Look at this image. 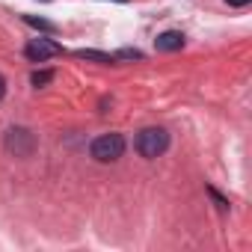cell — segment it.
Returning <instances> with one entry per match:
<instances>
[{
    "instance_id": "obj_8",
    "label": "cell",
    "mask_w": 252,
    "mask_h": 252,
    "mask_svg": "<svg viewBox=\"0 0 252 252\" xmlns=\"http://www.w3.org/2000/svg\"><path fill=\"white\" fill-rule=\"evenodd\" d=\"M51 80H54V68H42V71H33V74H30V83H33L36 89H39V86H48Z\"/></svg>"
},
{
    "instance_id": "obj_3",
    "label": "cell",
    "mask_w": 252,
    "mask_h": 252,
    "mask_svg": "<svg viewBox=\"0 0 252 252\" xmlns=\"http://www.w3.org/2000/svg\"><path fill=\"white\" fill-rule=\"evenodd\" d=\"M3 146H6V152L15 155V158H30V155L36 152L39 140H36V134H33L30 128H9Z\"/></svg>"
},
{
    "instance_id": "obj_13",
    "label": "cell",
    "mask_w": 252,
    "mask_h": 252,
    "mask_svg": "<svg viewBox=\"0 0 252 252\" xmlns=\"http://www.w3.org/2000/svg\"><path fill=\"white\" fill-rule=\"evenodd\" d=\"M116 3H128V0H116Z\"/></svg>"
},
{
    "instance_id": "obj_9",
    "label": "cell",
    "mask_w": 252,
    "mask_h": 252,
    "mask_svg": "<svg viewBox=\"0 0 252 252\" xmlns=\"http://www.w3.org/2000/svg\"><path fill=\"white\" fill-rule=\"evenodd\" d=\"M113 60H143V51H137V48H122L119 54H113Z\"/></svg>"
},
{
    "instance_id": "obj_7",
    "label": "cell",
    "mask_w": 252,
    "mask_h": 252,
    "mask_svg": "<svg viewBox=\"0 0 252 252\" xmlns=\"http://www.w3.org/2000/svg\"><path fill=\"white\" fill-rule=\"evenodd\" d=\"M24 24H27V27H36V30H45V33H57V24H54V21L36 18V15H24Z\"/></svg>"
},
{
    "instance_id": "obj_2",
    "label": "cell",
    "mask_w": 252,
    "mask_h": 252,
    "mask_svg": "<svg viewBox=\"0 0 252 252\" xmlns=\"http://www.w3.org/2000/svg\"><path fill=\"white\" fill-rule=\"evenodd\" d=\"M89 155L98 163H113V160H119L125 155V137L122 134H101V137L92 140Z\"/></svg>"
},
{
    "instance_id": "obj_6",
    "label": "cell",
    "mask_w": 252,
    "mask_h": 252,
    "mask_svg": "<svg viewBox=\"0 0 252 252\" xmlns=\"http://www.w3.org/2000/svg\"><path fill=\"white\" fill-rule=\"evenodd\" d=\"M74 57H77V60H92V63H104V65L116 63V60H113V54H104V51H92V48H80V51H74Z\"/></svg>"
},
{
    "instance_id": "obj_1",
    "label": "cell",
    "mask_w": 252,
    "mask_h": 252,
    "mask_svg": "<svg viewBox=\"0 0 252 252\" xmlns=\"http://www.w3.org/2000/svg\"><path fill=\"white\" fill-rule=\"evenodd\" d=\"M134 146H137V152L146 160H155V158H160L169 149V134H166V128H143L137 134Z\"/></svg>"
},
{
    "instance_id": "obj_12",
    "label": "cell",
    "mask_w": 252,
    "mask_h": 252,
    "mask_svg": "<svg viewBox=\"0 0 252 252\" xmlns=\"http://www.w3.org/2000/svg\"><path fill=\"white\" fill-rule=\"evenodd\" d=\"M3 95H6V77L0 74V101H3Z\"/></svg>"
},
{
    "instance_id": "obj_11",
    "label": "cell",
    "mask_w": 252,
    "mask_h": 252,
    "mask_svg": "<svg viewBox=\"0 0 252 252\" xmlns=\"http://www.w3.org/2000/svg\"><path fill=\"white\" fill-rule=\"evenodd\" d=\"M228 6H246V3H252V0H225Z\"/></svg>"
},
{
    "instance_id": "obj_5",
    "label": "cell",
    "mask_w": 252,
    "mask_h": 252,
    "mask_svg": "<svg viewBox=\"0 0 252 252\" xmlns=\"http://www.w3.org/2000/svg\"><path fill=\"white\" fill-rule=\"evenodd\" d=\"M155 48L163 51V54L181 51V48H184V33H178V30H166V33H160V36L155 39Z\"/></svg>"
},
{
    "instance_id": "obj_10",
    "label": "cell",
    "mask_w": 252,
    "mask_h": 252,
    "mask_svg": "<svg viewBox=\"0 0 252 252\" xmlns=\"http://www.w3.org/2000/svg\"><path fill=\"white\" fill-rule=\"evenodd\" d=\"M208 196H211V199H214V202H217V205H220V208H222V211H225V208H228V199H225V196H220V193H217V190H214V187H208Z\"/></svg>"
},
{
    "instance_id": "obj_4",
    "label": "cell",
    "mask_w": 252,
    "mask_h": 252,
    "mask_svg": "<svg viewBox=\"0 0 252 252\" xmlns=\"http://www.w3.org/2000/svg\"><path fill=\"white\" fill-rule=\"evenodd\" d=\"M60 54H63V45L54 42V39H30L24 45V57L33 60V63H45L51 57H60Z\"/></svg>"
}]
</instances>
